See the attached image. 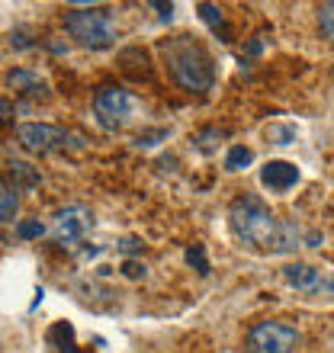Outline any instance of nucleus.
I'll return each instance as SVG.
<instances>
[{
	"label": "nucleus",
	"instance_id": "obj_5",
	"mask_svg": "<svg viewBox=\"0 0 334 353\" xmlns=\"http://www.w3.org/2000/svg\"><path fill=\"white\" fill-rule=\"evenodd\" d=\"M132 110H135V100L122 87H103L93 97V112H97V122L103 129H122L129 122Z\"/></svg>",
	"mask_w": 334,
	"mask_h": 353
},
{
	"label": "nucleus",
	"instance_id": "obj_1",
	"mask_svg": "<svg viewBox=\"0 0 334 353\" xmlns=\"http://www.w3.org/2000/svg\"><path fill=\"white\" fill-rule=\"evenodd\" d=\"M161 55L177 84L190 93H206L215 84V65L213 55L206 52V46L196 42V36H174L161 42Z\"/></svg>",
	"mask_w": 334,
	"mask_h": 353
},
{
	"label": "nucleus",
	"instance_id": "obj_24",
	"mask_svg": "<svg viewBox=\"0 0 334 353\" xmlns=\"http://www.w3.org/2000/svg\"><path fill=\"white\" fill-rule=\"evenodd\" d=\"M328 286H331V289H334V279H331V283H328Z\"/></svg>",
	"mask_w": 334,
	"mask_h": 353
},
{
	"label": "nucleus",
	"instance_id": "obj_7",
	"mask_svg": "<svg viewBox=\"0 0 334 353\" xmlns=\"http://www.w3.org/2000/svg\"><path fill=\"white\" fill-rule=\"evenodd\" d=\"M90 228V212L84 205H71L65 212L55 215V244H75L84 238V232Z\"/></svg>",
	"mask_w": 334,
	"mask_h": 353
},
{
	"label": "nucleus",
	"instance_id": "obj_8",
	"mask_svg": "<svg viewBox=\"0 0 334 353\" xmlns=\"http://www.w3.org/2000/svg\"><path fill=\"white\" fill-rule=\"evenodd\" d=\"M260 183L273 190V193H286L289 186L299 183V168L289 161H267L260 170Z\"/></svg>",
	"mask_w": 334,
	"mask_h": 353
},
{
	"label": "nucleus",
	"instance_id": "obj_23",
	"mask_svg": "<svg viewBox=\"0 0 334 353\" xmlns=\"http://www.w3.org/2000/svg\"><path fill=\"white\" fill-rule=\"evenodd\" d=\"M61 353H77V347H75V344H68V347H61Z\"/></svg>",
	"mask_w": 334,
	"mask_h": 353
},
{
	"label": "nucleus",
	"instance_id": "obj_9",
	"mask_svg": "<svg viewBox=\"0 0 334 353\" xmlns=\"http://www.w3.org/2000/svg\"><path fill=\"white\" fill-rule=\"evenodd\" d=\"M283 276H286L289 286L302 289V292H315V289L325 286L322 270H318V267H308V263H289V267L283 270Z\"/></svg>",
	"mask_w": 334,
	"mask_h": 353
},
{
	"label": "nucleus",
	"instance_id": "obj_6",
	"mask_svg": "<svg viewBox=\"0 0 334 353\" xmlns=\"http://www.w3.org/2000/svg\"><path fill=\"white\" fill-rule=\"evenodd\" d=\"M19 141H23V148L29 151H55L61 148L68 141V132L65 129H58V125H46V122H23L17 129Z\"/></svg>",
	"mask_w": 334,
	"mask_h": 353
},
{
	"label": "nucleus",
	"instance_id": "obj_14",
	"mask_svg": "<svg viewBox=\"0 0 334 353\" xmlns=\"http://www.w3.org/2000/svg\"><path fill=\"white\" fill-rule=\"evenodd\" d=\"M42 234H46V225L39 219H26V222L17 225V238H23V241H32V238H42Z\"/></svg>",
	"mask_w": 334,
	"mask_h": 353
},
{
	"label": "nucleus",
	"instance_id": "obj_19",
	"mask_svg": "<svg viewBox=\"0 0 334 353\" xmlns=\"http://www.w3.org/2000/svg\"><path fill=\"white\" fill-rule=\"evenodd\" d=\"M122 273H126L129 279H139V276H145V267H139L135 261H126L122 263Z\"/></svg>",
	"mask_w": 334,
	"mask_h": 353
},
{
	"label": "nucleus",
	"instance_id": "obj_17",
	"mask_svg": "<svg viewBox=\"0 0 334 353\" xmlns=\"http://www.w3.org/2000/svg\"><path fill=\"white\" fill-rule=\"evenodd\" d=\"M186 261L196 263V270H199V273H209V263H206V251H203V244H193V248L186 251Z\"/></svg>",
	"mask_w": 334,
	"mask_h": 353
},
{
	"label": "nucleus",
	"instance_id": "obj_21",
	"mask_svg": "<svg viewBox=\"0 0 334 353\" xmlns=\"http://www.w3.org/2000/svg\"><path fill=\"white\" fill-rule=\"evenodd\" d=\"M10 119H13V103L0 97V122H10Z\"/></svg>",
	"mask_w": 334,
	"mask_h": 353
},
{
	"label": "nucleus",
	"instance_id": "obj_3",
	"mask_svg": "<svg viewBox=\"0 0 334 353\" xmlns=\"http://www.w3.org/2000/svg\"><path fill=\"white\" fill-rule=\"evenodd\" d=\"M65 29H68V36L84 48H110L116 42V36H119L116 19L106 10H97V7L71 10L65 17Z\"/></svg>",
	"mask_w": 334,
	"mask_h": 353
},
{
	"label": "nucleus",
	"instance_id": "obj_10",
	"mask_svg": "<svg viewBox=\"0 0 334 353\" xmlns=\"http://www.w3.org/2000/svg\"><path fill=\"white\" fill-rule=\"evenodd\" d=\"M7 84L13 87V90H19V93H26V97H46L48 93V84L46 81H39L36 74H29V71H10L7 74Z\"/></svg>",
	"mask_w": 334,
	"mask_h": 353
},
{
	"label": "nucleus",
	"instance_id": "obj_16",
	"mask_svg": "<svg viewBox=\"0 0 334 353\" xmlns=\"http://www.w3.org/2000/svg\"><path fill=\"white\" fill-rule=\"evenodd\" d=\"M318 23H322V32L328 39H334V3H322L318 10Z\"/></svg>",
	"mask_w": 334,
	"mask_h": 353
},
{
	"label": "nucleus",
	"instance_id": "obj_12",
	"mask_svg": "<svg viewBox=\"0 0 334 353\" xmlns=\"http://www.w3.org/2000/svg\"><path fill=\"white\" fill-rule=\"evenodd\" d=\"M254 161V151L244 148V145H235V148H228V158H225V168L228 170H244Z\"/></svg>",
	"mask_w": 334,
	"mask_h": 353
},
{
	"label": "nucleus",
	"instance_id": "obj_4",
	"mask_svg": "<svg viewBox=\"0 0 334 353\" xmlns=\"http://www.w3.org/2000/svg\"><path fill=\"white\" fill-rule=\"evenodd\" d=\"M299 347V331L286 321H260L244 337L248 353H293Z\"/></svg>",
	"mask_w": 334,
	"mask_h": 353
},
{
	"label": "nucleus",
	"instance_id": "obj_20",
	"mask_svg": "<svg viewBox=\"0 0 334 353\" xmlns=\"http://www.w3.org/2000/svg\"><path fill=\"white\" fill-rule=\"evenodd\" d=\"M119 251H122V254H139V251H141V241H139V238H122Z\"/></svg>",
	"mask_w": 334,
	"mask_h": 353
},
{
	"label": "nucleus",
	"instance_id": "obj_2",
	"mask_svg": "<svg viewBox=\"0 0 334 353\" xmlns=\"http://www.w3.org/2000/svg\"><path fill=\"white\" fill-rule=\"evenodd\" d=\"M228 222H232V232L238 241L250 244V248H270L273 251L279 222L260 196H238L232 209H228Z\"/></svg>",
	"mask_w": 334,
	"mask_h": 353
},
{
	"label": "nucleus",
	"instance_id": "obj_18",
	"mask_svg": "<svg viewBox=\"0 0 334 353\" xmlns=\"http://www.w3.org/2000/svg\"><path fill=\"white\" fill-rule=\"evenodd\" d=\"M48 337H52V341H61V347H68L71 344V337H75V327L68 325V321H61V325L52 327V334Z\"/></svg>",
	"mask_w": 334,
	"mask_h": 353
},
{
	"label": "nucleus",
	"instance_id": "obj_13",
	"mask_svg": "<svg viewBox=\"0 0 334 353\" xmlns=\"http://www.w3.org/2000/svg\"><path fill=\"white\" fill-rule=\"evenodd\" d=\"M17 190H0V222H10L13 219V212H17Z\"/></svg>",
	"mask_w": 334,
	"mask_h": 353
},
{
	"label": "nucleus",
	"instance_id": "obj_15",
	"mask_svg": "<svg viewBox=\"0 0 334 353\" xmlns=\"http://www.w3.org/2000/svg\"><path fill=\"white\" fill-rule=\"evenodd\" d=\"M199 17L209 23V26L219 32V29H225V17H222V10L213 7V3H199Z\"/></svg>",
	"mask_w": 334,
	"mask_h": 353
},
{
	"label": "nucleus",
	"instance_id": "obj_22",
	"mask_svg": "<svg viewBox=\"0 0 334 353\" xmlns=\"http://www.w3.org/2000/svg\"><path fill=\"white\" fill-rule=\"evenodd\" d=\"M270 135H273V139H279L277 145H289V139H293V129H270Z\"/></svg>",
	"mask_w": 334,
	"mask_h": 353
},
{
	"label": "nucleus",
	"instance_id": "obj_11",
	"mask_svg": "<svg viewBox=\"0 0 334 353\" xmlns=\"http://www.w3.org/2000/svg\"><path fill=\"white\" fill-rule=\"evenodd\" d=\"M7 180L13 183V190H36L39 186V174L23 161H13L7 170Z\"/></svg>",
	"mask_w": 334,
	"mask_h": 353
}]
</instances>
